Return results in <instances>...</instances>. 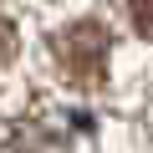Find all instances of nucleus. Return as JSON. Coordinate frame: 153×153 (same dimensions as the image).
Listing matches in <instances>:
<instances>
[{
    "label": "nucleus",
    "instance_id": "obj_3",
    "mask_svg": "<svg viewBox=\"0 0 153 153\" xmlns=\"http://www.w3.org/2000/svg\"><path fill=\"white\" fill-rule=\"evenodd\" d=\"M128 16H133L138 36H148V41H153V0H128Z\"/></svg>",
    "mask_w": 153,
    "mask_h": 153
},
{
    "label": "nucleus",
    "instance_id": "obj_1",
    "mask_svg": "<svg viewBox=\"0 0 153 153\" xmlns=\"http://www.w3.org/2000/svg\"><path fill=\"white\" fill-rule=\"evenodd\" d=\"M56 51V66L71 87H97L102 82V71H107V51H112V36L97 26V21H71L56 31L51 41Z\"/></svg>",
    "mask_w": 153,
    "mask_h": 153
},
{
    "label": "nucleus",
    "instance_id": "obj_2",
    "mask_svg": "<svg viewBox=\"0 0 153 153\" xmlns=\"http://www.w3.org/2000/svg\"><path fill=\"white\" fill-rule=\"evenodd\" d=\"M0 153H71V133L56 128V123H10L0 133Z\"/></svg>",
    "mask_w": 153,
    "mask_h": 153
},
{
    "label": "nucleus",
    "instance_id": "obj_4",
    "mask_svg": "<svg viewBox=\"0 0 153 153\" xmlns=\"http://www.w3.org/2000/svg\"><path fill=\"white\" fill-rule=\"evenodd\" d=\"M10 51H16V31L0 21V61H10Z\"/></svg>",
    "mask_w": 153,
    "mask_h": 153
}]
</instances>
